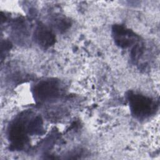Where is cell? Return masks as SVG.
<instances>
[{
	"label": "cell",
	"instance_id": "obj_2",
	"mask_svg": "<svg viewBox=\"0 0 160 160\" xmlns=\"http://www.w3.org/2000/svg\"><path fill=\"white\" fill-rule=\"evenodd\" d=\"M132 106L134 107V110L136 112H145V110L148 109V104L144 99L141 98H136L133 101Z\"/></svg>",
	"mask_w": 160,
	"mask_h": 160
},
{
	"label": "cell",
	"instance_id": "obj_1",
	"mask_svg": "<svg viewBox=\"0 0 160 160\" xmlns=\"http://www.w3.org/2000/svg\"><path fill=\"white\" fill-rule=\"evenodd\" d=\"M38 39L43 45H50L53 41V36L46 29H41L38 32Z\"/></svg>",
	"mask_w": 160,
	"mask_h": 160
}]
</instances>
